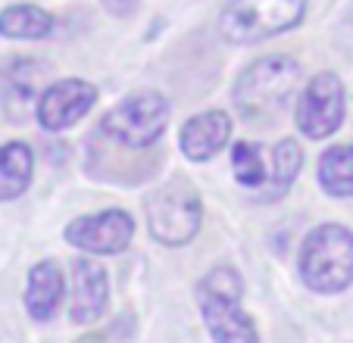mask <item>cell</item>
Listing matches in <instances>:
<instances>
[{"mask_svg": "<svg viewBox=\"0 0 353 343\" xmlns=\"http://www.w3.org/2000/svg\"><path fill=\"white\" fill-rule=\"evenodd\" d=\"M147 225L154 240H160L163 247H181L200 231V197L194 191L191 181L172 178L163 187H157L144 203Z\"/></svg>", "mask_w": 353, "mask_h": 343, "instance_id": "5", "label": "cell"}, {"mask_svg": "<svg viewBox=\"0 0 353 343\" xmlns=\"http://www.w3.org/2000/svg\"><path fill=\"white\" fill-rule=\"evenodd\" d=\"M110 300V278L107 269L94 259H79L75 262V278H72V306L69 315L75 324H94L103 312H107Z\"/></svg>", "mask_w": 353, "mask_h": 343, "instance_id": "10", "label": "cell"}, {"mask_svg": "<svg viewBox=\"0 0 353 343\" xmlns=\"http://www.w3.org/2000/svg\"><path fill=\"white\" fill-rule=\"evenodd\" d=\"M134 238V222L122 209H103L97 216H81L66 228V240L94 256L122 253Z\"/></svg>", "mask_w": 353, "mask_h": 343, "instance_id": "8", "label": "cell"}, {"mask_svg": "<svg viewBox=\"0 0 353 343\" xmlns=\"http://www.w3.org/2000/svg\"><path fill=\"white\" fill-rule=\"evenodd\" d=\"M300 85V66L291 56H263L234 85V103L247 119H263L285 110Z\"/></svg>", "mask_w": 353, "mask_h": 343, "instance_id": "3", "label": "cell"}, {"mask_svg": "<svg viewBox=\"0 0 353 343\" xmlns=\"http://www.w3.org/2000/svg\"><path fill=\"white\" fill-rule=\"evenodd\" d=\"M232 172H234V178H238V185H244L250 194L260 191L269 175V165H266V159H263L260 144H234Z\"/></svg>", "mask_w": 353, "mask_h": 343, "instance_id": "17", "label": "cell"}, {"mask_svg": "<svg viewBox=\"0 0 353 343\" xmlns=\"http://www.w3.org/2000/svg\"><path fill=\"white\" fill-rule=\"evenodd\" d=\"M307 0H228L222 7V34L232 44H256L294 28Z\"/></svg>", "mask_w": 353, "mask_h": 343, "instance_id": "4", "label": "cell"}, {"mask_svg": "<svg viewBox=\"0 0 353 343\" xmlns=\"http://www.w3.org/2000/svg\"><path fill=\"white\" fill-rule=\"evenodd\" d=\"M97 100V87L81 79H66L50 85L38 97V122L47 132H63L75 125Z\"/></svg>", "mask_w": 353, "mask_h": 343, "instance_id": "9", "label": "cell"}, {"mask_svg": "<svg viewBox=\"0 0 353 343\" xmlns=\"http://www.w3.org/2000/svg\"><path fill=\"white\" fill-rule=\"evenodd\" d=\"M63 300V275L57 262H38L28 271L26 284V309L34 322H47L54 318Z\"/></svg>", "mask_w": 353, "mask_h": 343, "instance_id": "12", "label": "cell"}, {"mask_svg": "<svg viewBox=\"0 0 353 343\" xmlns=\"http://www.w3.org/2000/svg\"><path fill=\"white\" fill-rule=\"evenodd\" d=\"M347 25H350V28H353V13H350V16H347Z\"/></svg>", "mask_w": 353, "mask_h": 343, "instance_id": "19", "label": "cell"}, {"mask_svg": "<svg viewBox=\"0 0 353 343\" xmlns=\"http://www.w3.org/2000/svg\"><path fill=\"white\" fill-rule=\"evenodd\" d=\"M344 112H347V94L341 79L334 72H319L300 94L297 128L313 141L328 138V134H334L341 128Z\"/></svg>", "mask_w": 353, "mask_h": 343, "instance_id": "7", "label": "cell"}, {"mask_svg": "<svg viewBox=\"0 0 353 343\" xmlns=\"http://www.w3.org/2000/svg\"><path fill=\"white\" fill-rule=\"evenodd\" d=\"M300 165H303V153H300V147L294 144L291 138L279 141V144L272 147V153H269L266 181H263V187L254 191L250 197L260 200V203H266V200H281L288 194V187L294 185V178H297Z\"/></svg>", "mask_w": 353, "mask_h": 343, "instance_id": "13", "label": "cell"}, {"mask_svg": "<svg viewBox=\"0 0 353 343\" xmlns=\"http://www.w3.org/2000/svg\"><path fill=\"white\" fill-rule=\"evenodd\" d=\"M32 147L22 144V141H13V144L0 147V203L7 200H16L28 191L32 185Z\"/></svg>", "mask_w": 353, "mask_h": 343, "instance_id": "14", "label": "cell"}, {"mask_svg": "<svg viewBox=\"0 0 353 343\" xmlns=\"http://www.w3.org/2000/svg\"><path fill=\"white\" fill-rule=\"evenodd\" d=\"M300 278L316 293H341L353 281V231L319 225L300 247Z\"/></svg>", "mask_w": 353, "mask_h": 343, "instance_id": "2", "label": "cell"}, {"mask_svg": "<svg viewBox=\"0 0 353 343\" xmlns=\"http://www.w3.org/2000/svg\"><path fill=\"white\" fill-rule=\"evenodd\" d=\"M169 122V103L160 94H132L122 103H116L103 119V132L113 141L141 150V147H150L163 132H166Z\"/></svg>", "mask_w": 353, "mask_h": 343, "instance_id": "6", "label": "cell"}, {"mask_svg": "<svg viewBox=\"0 0 353 343\" xmlns=\"http://www.w3.org/2000/svg\"><path fill=\"white\" fill-rule=\"evenodd\" d=\"M319 185L332 197H353V144H338L322 153Z\"/></svg>", "mask_w": 353, "mask_h": 343, "instance_id": "16", "label": "cell"}, {"mask_svg": "<svg viewBox=\"0 0 353 343\" xmlns=\"http://www.w3.org/2000/svg\"><path fill=\"white\" fill-rule=\"evenodd\" d=\"M228 138H232V119L219 110L200 112L181 125L179 134V147L191 163H207L216 153L225 150Z\"/></svg>", "mask_w": 353, "mask_h": 343, "instance_id": "11", "label": "cell"}, {"mask_svg": "<svg viewBox=\"0 0 353 343\" xmlns=\"http://www.w3.org/2000/svg\"><path fill=\"white\" fill-rule=\"evenodd\" d=\"M244 281L232 265H216L197 284V306L216 343H260L254 318L241 309Z\"/></svg>", "mask_w": 353, "mask_h": 343, "instance_id": "1", "label": "cell"}, {"mask_svg": "<svg viewBox=\"0 0 353 343\" xmlns=\"http://www.w3.org/2000/svg\"><path fill=\"white\" fill-rule=\"evenodd\" d=\"M54 28V19L50 13H44L41 7H32V3H16V7H7L0 13V34L13 41H38L47 38Z\"/></svg>", "mask_w": 353, "mask_h": 343, "instance_id": "15", "label": "cell"}, {"mask_svg": "<svg viewBox=\"0 0 353 343\" xmlns=\"http://www.w3.org/2000/svg\"><path fill=\"white\" fill-rule=\"evenodd\" d=\"M100 3H103V10L113 13L116 19H128V16H134L141 0H100Z\"/></svg>", "mask_w": 353, "mask_h": 343, "instance_id": "18", "label": "cell"}]
</instances>
